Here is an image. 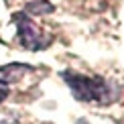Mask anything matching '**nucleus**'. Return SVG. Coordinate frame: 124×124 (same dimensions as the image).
I'll return each mask as SVG.
<instances>
[{"label":"nucleus","instance_id":"nucleus-1","mask_svg":"<svg viewBox=\"0 0 124 124\" xmlns=\"http://www.w3.org/2000/svg\"><path fill=\"white\" fill-rule=\"evenodd\" d=\"M61 77L73 96L81 102H100V104H108L110 102V84L104 77H90V75H79L71 73V71H63Z\"/></svg>","mask_w":124,"mask_h":124},{"label":"nucleus","instance_id":"nucleus-2","mask_svg":"<svg viewBox=\"0 0 124 124\" xmlns=\"http://www.w3.org/2000/svg\"><path fill=\"white\" fill-rule=\"evenodd\" d=\"M14 23H16V27H18V39H20V43H23L27 49L41 51V49H47L49 47V41L51 39L45 37V35L41 33V29L29 18L27 12L14 14Z\"/></svg>","mask_w":124,"mask_h":124},{"label":"nucleus","instance_id":"nucleus-3","mask_svg":"<svg viewBox=\"0 0 124 124\" xmlns=\"http://www.w3.org/2000/svg\"><path fill=\"white\" fill-rule=\"evenodd\" d=\"M31 69H33L31 65L18 63V61L6 63V65L0 67V84H2V85H8V84H12V81H18L20 77H24Z\"/></svg>","mask_w":124,"mask_h":124},{"label":"nucleus","instance_id":"nucleus-4","mask_svg":"<svg viewBox=\"0 0 124 124\" xmlns=\"http://www.w3.org/2000/svg\"><path fill=\"white\" fill-rule=\"evenodd\" d=\"M53 4L47 2V0H33V2L27 4L24 12L27 14H33V16H43V14H51L53 12Z\"/></svg>","mask_w":124,"mask_h":124}]
</instances>
